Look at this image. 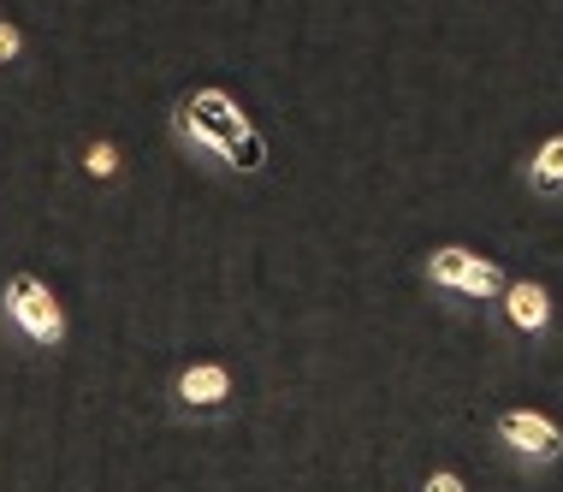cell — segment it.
I'll return each mask as SVG.
<instances>
[{"label":"cell","mask_w":563,"mask_h":492,"mask_svg":"<svg viewBox=\"0 0 563 492\" xmlns=\"http://www.w3.org/2000/svg\"><path fill=\"white\" fill-rule=\"evenodd\" d=\"M421 280H428L433 291H445V297L493 303L498 291H505L510 273L498 267L493 255H481V250H463V243H439V250L421 261Z\"/></svg>","instance_id":"obj_4"},{"label":"cell","mask_w":563,"mask_h":492,"mask_svg":"<svg viewBox=\"0 0 563 492\" xmlns=\"http://www.w3.org/2000/svg\"><path fill=\"white\" fill-rule=\"evenodd\" d=\"M19 54H24V30L0 19V66H12V59H19Z\"/></svg>","instance_id":"obj_9"},{"label":"cell","mask_w":563,"mask_h":492,"mask_svg":"<svg viewBox=\"0 0 563 492\" xmlns=\"http://www.w3.org/2000/svg\"><path fill=\"white\" fill-rule=\"evenodd\" d=\"M0 315L24 338L30 350H59L66 345V309H59L54 285H42L36 273H7L0 285Z\"/></svg>","instance_id":"obj_3"},{"label":"cell","mask_w":563,"mask_h":492,"mask_svg":"<svg viewBox=\"0 0 563 492\" xmlns=\"http://www.w3.org/2000/svg\"><path fill=\"white\" fill-rule=\"evenodd\" d=\"M119 166H125V161H119V143H108V136L84 149V173L89 178H119Z\"/></svg>","instance_id":"obj_8"},{"label":"cell","mask_w":563,"mask_h":492,"mask_svg":"<svg viewBox=\"0 0 563 492\" xmlns=\"http://www.w3.org/2000/svg\"><path fill=\"white\" fill-rule=\"evenodd\" d=\"M166 131H173V143L185 149L190 161L214 166L225 178H262L273 166V149H267L262 125L214 84L185 89V96L173 101V113H166Z\"/></svg>","instance_id":"obj_1"},{"label":"cell","mask_w":563,"mask_h":492,"mask_svg":"<svg viewBox=\"0 0 563 492\" xmlns=\"http://www.w3.org/2000/svg\"><path fill=\"white\" fill-rule=\"evenodd\" d=\"M238 368L225 362V357H196V362H178L173 368V380H166V409L178 415V422H196V427H208V422H225V415L238 409Z\"/></svg>","instance_id":"obj_2"},{"label":"cell","mask_w":563,"mask_h":492,"mask_svg":"<svg viewBox=\"0 0 563 492\" xmlns=\"http://www.w3.org/2000/svg\"><path fill=\"white\" fill-rule=\"evenodd\" d=\"M493 320L516 345H540L552 332V291L540 280H505V291L493 297Z\"/></svg>","instance_id":"obj_6"},{"label":"cell","mask_w":563,"mask_h":492,"mask_svg":"<svg viewBox=\"0 0 563 492\" xmlns=\"http://www.w3.org/2000/svg\"><path fill=\"white\" fill-rule=\"evenodd\" d=\"M493 445H505L510 463L522 469H552L563 457V427L540 409H493Z\"/></svg>","instance_id":"obj_5"},{"label":"cell","mask_w":563,"mask_h":492,"mask_svg":"<svg viewBox=\"0 0 563 492\" xmlns=\"http://www.w3.org/2000/svg\"><path fill=\"white\" fill-rule=\"evenodd\" d=\"M522 178H528V190H534V196H563V131L540 136L534 155L522 161Z\"/></svg>","instance_id":"obj_7"},{"label":"cell","mask_w":563,"mask_h":492,"mask_svg":"<svg viewBox=\"0 0 563 492\" xmlns=\"http://www.w3.org/2000/svg\"><path fill=\"white\" fill-rule=\"evenodd\" d=\"M421 492H463V474H456V469H439V474H428V481H421Z\"/></svg>","instance_id":"obj_10"}]
</instances>
